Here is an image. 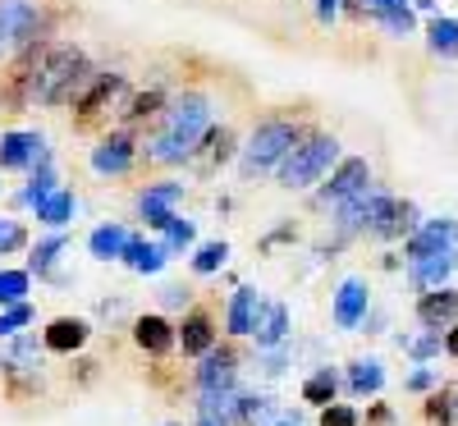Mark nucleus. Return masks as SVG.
Listing matches in <instances>:
<instances>
[{
	"label": "nucleus",
	"instance_id": "f8f14e48",
	"mask_svg": "<svg viewBox=\"0 0 458 426\" xmlns=\"http://www.w3.org/2000/svg\"><path fill=\"white\" fill-rule=\"evenodd\" d=\"M417 317H422L431 330L445 326V321H458V294H454V289H436V294H427L422 302H417Z\"/></svg>",
	"mask_w": 458,
	"mask_h": 426
},
{
	"label": "nucleus",
	"instance_id": "4be33fe9",
	"mask_svg": "<svg viewBox=\"0 0 458 426\" xmlns=\"http://www.w3.org/2000/svg\"><path fill=\"white\" fill-rule=\"evenodd\" d=\"M243 413L257 417V426H308V422H302V413H289V408H261V404H248Z\"/></svg>",
	"mask_w": 458,
	"mask_h": 426
},
{
	"label": "nucleus",
	"instance_id": "b1692460",
	"mask_svg": "<svg viewBox=\"0 0 458 426\" xmlns=\"http://www.w3.org/2000/svg\"><path fill=\"white\" fill-rule=\"evenodd\" d=\"M380 380H386V376H380V362H376V358L353 362V390H358V395H376Z\"/></svg>",
	"mask_w": 458,
	"mask_h": 426
},
{
	"label": "nucleus",
	"instance_id": "1a4fd4ad",
	"mask_svg": "<svg viewBox=\"0 0 458 426\" xmlns=\"http://www.w3.org/2000/svg\"><path fill=\"white\" fill-rule=\"evenodd\" d=\"M92 166L101 175H124L133 166V142L129 138H106L97 151H92Z\"/></svg>",
	"mask_w": 458,
	"mask_h": 426
},
{
	"label": "nucleus",
	"instance_id": "ddd939ff",
	"mask_svg": "<svg viewBox=\"0 0 458 426\" xmlns=\"http://www.w3.org/2000/svg\"><path fill=\"white\" fill-rule=\"evenodd\" d=\"M179 198V183H161V188H147L142 192V216L147 225H157V229H170V202Z\"/></svg>",
	"mask_w": 458,
	"mask_h": 426
},
{
	"label": "nucleus",
	"instance_id": "c9c22d12",
	"mask_svg": "<svg viewBox=\"0 0 458 426\" xmlns=\"http://www.w3.org/2000/svg\"><path fill=\"white\" fill-rule=\"evenodd\" d=\"M335 10H339V0H317V14L321 19H335Z\"/></svg>",
	"mask_w": 458,
	"mask_h": 426
},
{
	"label": "nucleus",
	"instance_id": "c756f323",
	"mask_svg": "<svg viewBox=\"0 0 458 426\" xmlns=\"http://www.w3.org/2000/svg\"><path fill=\"white\" fill-rule=\"evenodd\" d=\"M321 426H358V413L353 408H326Z\"/></svg>",
	"mask_w": 458,
	"mask_h": 426
},
{
	"label": "nucleus",
	"instance_id": "c85d7f7f",
	"mask_svg": "<svg viewBox=\"0 0 458 426\" xmlns=\"http://www.w3.org/2000/svg\"><path fill=\"white\" fill-rule=\"evenodd\" d=\"M32 321V307L28 302H10V312L0 317V335H14L19 326H28Z\"/></svg>",
	"mask_w": 458,
	"mask_h": 426
},
{
	"label": "nucleus",
	"instance_id": "9b49d317",
	"mask_svg": "<svg viewBox=\"0 0 458 426\" xmlns=\"http://www.w3.org/2000/svg\"><path fill=\"white\" fill-rule=\"evenodd\" d=\"M362 312H367V285L362 280H344L339 298H335V321L339 326H358Z\"/></svg>",
	"mask_w": 458,
	"mask_h": 426
},
{
	"label": "nucleus",
	"instance_id": "aec40b11",
	"mask_svg": "<svg viewBox=\"0 0 458 426\" xmlns=\"http://www.w3.org/2000/svg\"><path fill=\"white\" fill-rule=\"evenodd\" d=\"M284 330H289V312H284V307H266V317L252 326L257 344H280V339H284Z\"/></svg>",
	"mask_w": 458,
	"mask_h": 426
},
{
	"label": "nucleus",
	"instance_id": "f257e3e1",
	"mask_svg": "<svg viewBox=\"0 0 458 426\" xmlns=\"http://www.w3.org/2000/svg\"><path fill=\"white\" fill-rule=\"evenodd\" d=\"M207 120H211V110H207V97H179L174 110H170V120H165V133L151 142V157L157 161H183L188 151H193V142L207 133Z\"/></svg>",
	"mask_w": 458,
	"mask_h": 426
},
{
	"label": "nucleus",
	"instance_id": "e433bc0d",
	"mask_svg": "<svg viewBox=\"0 0 458 426\" xmlns=\"http://www.w3.org/2000/svg\"><path fill=\"white\" fill-rule=\"evenodd\" d=\"M367 5H371V10H380V14H386V10H399L403 0H367Z\"/></svg>",
	"mask_w": 458,
	"mask_h": 426
},
{
	"label": "nucleus",
	"instance_id": "2f4dec72",
	"mask_svg": "<svg viewBox=\"0 0 458 426\" xmlns=\"http://www.w3.org/2000/svg\"><path fill=\"white\" fill-rule=\"evenodd\" d=\"M386 28L390 32H412V14L399 5V10H386Z\"/></svg>",
	"mask_w": 458,
	"mask_h": 426
},
{
	"label": "nucleus",
	"instance_id": "412c9836",
	"mask_svg": "<svg viewBox=\"0 0 458 426\" xmlns=\"http://www.w3.org/2000/svg\"><path fill=\"white\" fill-rule=\"evenodd\" d=\"M179 339H183V354H207L211 348V321L207 317H188Z\"/></svg>",
	"mask_w": 458,
	"mask_h": 426
},
{
	"label": "nucleus",
	"instance_id": "7c9ffc66",
	"mask_svg": "<svg viewBox=\"0 0 458 426\" xmlns=\"http://www.w3.org/2000/svg\"><path fill=\"white\" fill-rule=\"evenodd\" d=\"M188 239H193V225L174 216V220H170V243H165V248H183Z\"/></svg>",
	"mask_w": 458,
	"mask_h": 426
},
{
	"label": "nucleus",
	"instance_id": "6ab92c4d",
	"mask_svg": "<svg viewBox=\"0 0 458 426\" xmlns=\"http://www.w3.org/2000/svg\"><path fill=\"white\" fill-rule=\"evenodd\" d=\"M124 248H129V234L120 225H101L92 234V257H124Z\"/></svg>",
	"mask_w": 458,
	"mask_h": 426
},
{
	"label": "nucleus",
	"instance_id": "a878e982",
	"mask_svg": "<svg viewBox=\"0 0 458 426\" xmlns=\"http://www.w3.org/2000/svg\"><path fill=\"white\" fill-rule=\"evenodd\" d=\"M28 294V276L23 270H0V302H19Z\"/></svg>",
	"mask_w": 458,
	"mask_h": 426
},
{
	"label": "nucleus",
	"instance_id": "a211bd4d",
	"mask_svg": "<svg viewBox=\"0 0 458 426\" xmlns=\"http://www.w3.org/2000/svg\"><path fill=\"white\" fill-rule=\"evenodd\" d=\"M133 335H138L142 348H151V354H165V348L174 344V330H170L161 317H142V321L133 326Z\"/></svg>",
	"mask_w": 458,
	"mask_h": 426
},
{
	"label": "nucleus",
	"instance_id": "f3484780",
	"mask_svg": "<svg viewBox=\"0 0 458 426\" xmlns=\"http://www.w3.org/2000/svg\"><path fill=\"white\" fill-rule=\"evenodd\" d=\"M124 257H129L133 270H147V276H151V270H161V266H165L170 248H165V243H138V239H129Z\"/></svg>",
	"mask_w": 458,
	"mask_h": 426
},
{
	"label": "nucleus",
	"instance_id": "f03ea898",
	"mask_svg": "<svg viewBox=\"0 0 458 426\" xmlns=\"http://www.w3.org/2000/svg\"><path fill=\"white\" fill-rule=\"evenodd\" d=\"M79 79H83V55H79V51H69V47H55V51H47L42 69L32 73V101L60 106V101L73 97Z\"/></svg>",
	"mask_w": 458,
	"mask_h": 426
},
{
	"label": "nucleus",
	"instance_id": "9d476101",
	"mask_svg": "<svg viewBox=\"0 0 458 426\" xmlns=\"http://www.w3.org/2000/svg\"><path fill=\"white\" fill-rule=\"evenodd\" d=\"M454 261H458V252L454 248H445V252H427V257H417V261H408L412 266V280L417 285H427V289H436L449 270H454Z\"/></svg>",
	"mask_w": 458,
	"mask_h": 426
},
{
	"label": "nucleus",
	"instance_id": "dca6fc26",
	"mask_svg": "<svg viewBox=\"0 0 458 426\" xmlns=\"http://www.w3.org/2000/svg\"><path fill=\"white\" fill-rule=\"evenodd\" d=\"M252 326H257V289H239L234 294V307H229V330L234 335H252Z\"/></svg>",
	"mask_w": 458,
	"mask_h": 426
},
{
	"label": "nucleus",
	"instance_id": "7ed1b4c3",
	"mask_svg": "<svg viewBox=\"0 0 458 426\" xmlns=\"http://www.w3.org/2000/svg\"><path fill=\"white\" fill-rule=\"evenodd\" d=\"M335 157H339V142H335V138H312L308 147H293V157L284 161L280 179H284L289 188H308V183L321 179V170H326Z\"/></svg>",
	"mask_w": 458,
	"mask_h": 426
},
{
	"label": "nucleus",
	"instance_id": "5701e85b",
	"mask_svg": "<svg viewBox=\"0 0 458 426\" xmlns=\"http://www.w3.org/2000/svg\"><path fill=\"white\" fill-rule=\"evenodd\" d=\"M73 216V198L69 192H51V198L37 207V220H47V225H64Z\"/></svg>",
	"mask_w": 458,
	"mask_h": 426
},
{
	"label": "nucleus",
	"instance_id": "bb28decb",
	"mask_svg": "<svg viewBox=\"0 0 458 426\" xmlns=\"http://www.w3.org/2000/svg\"><path fill=\"white\" fill-rule=\"evenodd\" d=\"M431 47L436 51H458V23L454 19H436L431 23Z\"/></svg>",
	"mask_w": 458,
	"mask_h": 426
},
{
	"label": "nucleus",
	"instance_id": "2eb2a0df",
	"mask_svg": "<svg viewBox=\"0 0 458 426\" xmlns=\"http://www.w3.org/2000/svg\"><path fill=\"white\" fill-rule=\"evenodd\" d=\"M198 380H202L207 395H211V390H229V385H234V358H229V354H207Z\"/></svg>",
	"mask_w": 458,
	"mask_h": 426
},
{
	"label": "nucleus",
	"instance_id": "20e7f679",
	"mask_svg": "<svg viewBox=\"0 0 458 426\" xmlns=\"http://www.w3.org/2000/svg\"><path fill=\"white\" fill-rule=\"evenodd\" d=\"M293 142H298V129H293V124H261V129L252 133V142L243 147V170H248V175L271 170Z\"/></svg>",
	"mask_w": 458,
	"mask_h": 426
},
{
	"label": "nucleus",
	"instance_id": "f704fd0d",
	"mask_svg": "<svg viewBox=\"0 0 458 426\" xmlns=\"http://www.w3.org/2000/svg\"><path fill=\"white\" fill-rule=\"evenodd\" d=\"M157 101H161L157 92H147V97H138V101H133V110H129V115H147V110L157 106Z\"/></svg>",
	"mask_w": 458,
	"mask_h": 426
},
{
	"label": "nucleus",
	"instance_id": "cd10ccee",
	"mask_svg": "<svg viewBox=\"0 0 458 426\" xmlns=\"http://www.w3.org/2000/svg\"><path fill=\"white\" fill-rule=\"evenodd\" d=\"M225 257H229V248H225V243H207V248L193 257V266L207 276V270H220V266H225Z\"/></svg>",
	"mask_w": 458,
	"mask_h": 426
},
{
	"label": "nucleus",
	"instance_id": "6e6552de",
	"mask_svg": "<svg viewBox=\"0 0 458 426\" xmlns=\"http://www.w3.org/2000/svg\"><path fill=\"white\" fill-rule=\"evenodd\" d=\"M37 157H42V138H37V133H5V138H0V166H5V170L28 166Z\"/></svg>",
	"mask_w": 458,
	"mask_h": 426
},
{
	"label": "nucleus",
	"instance_id": "4c0bfd02",
	"mask_svg": "<svg viewBox=\"0 0 458 426\" xmlns=\"http://www.w3.org/2000/svg\"><path fill=\"white\" fill-rule=\"evenodd\" d=\"M445 348H449V354H454V358H458V326H454V330H449V339H445Z\"/></svg>",
	"mask_w": 458,
	"mask_h": 426
},
{
	"label": "nucleus",
	"instance_id": "58836bf2",
	"mask_svg": "<svg viewBox=\"0 0 458 426\" xmlns=\"http://www.w3.org/2000/svg\"><path fill=\"white\" fill-rule=\"evenodd\" d=\"M202 426H225V422H216V417H207V413H202Z\"/></svg>",
	"mask_w": 458,
	"mask_h": 426
},
{
	"label": "nucleus",
	"instance_id": "0eeeda50",
	"mask_svg": "<svg viewBox=\"0 0 458 426\" xmlns=\"http://www.w3.org/2000/svg\"><path fill=\"white\" fill-rule=\"evenodd\" d=\"M454 243H458V225H454V220H431L422 234L408 243V261L427 257V252H445V248H454Z\"/></svg>",
	"mask_w": 458,
	"mask_h": 426
},
{
	"label": "nucleus",
	"instance_id": "39448f33",
	"mask_svg": "<svg viewBox=\"0 0 458 426\" xmlns=\"http://www.w3.org/2000/svg\"><path fill=\"white\" fill-rule=\"evenodd\" d=\"M32 32H37V10L28 0H0V55L23 47Z\"/></svg>",
	"mask_w": 458,
	"mask_h": 426
},
{
	"label": "nucleus",
	"instance_id": "473e14b6",
	"mask_svg": "<svg viewBox=\"0 0 458 426\" xmlns=\"http://www.w3.org/2000/svg\"><path fill=\"white\" fill-rule=\"evenodd\" d=\"M23 243V229L14 220H0V248H19Z\"/></svg>",
	"mask_w": 458,
	"mask_h": 426
},
{
	"label": "nucleus",
	"instance_id": "72a5a7b5",
	"mask_svg": "<svg viewBox=\"0 0 458 426\" xmlns=\"http://www.w3.org/2000/svg\"><path fill=\"white\" fill-rule=\"evenodd\" d=\"M60 252V239H51V243H42V248H37L32 257H37V266H51V257Z\"/></svg>",
	"mask_w": 458,
	"mask_h": 426
},
{
	"label": "nucleus",
	"instance_id": "423d86ee",
	"mask_svg": "<svg viewBox=\"0 0 458 426\" xmlns=\"http://www.w3.org/2000/svg\"><path fill=\"white\" fill-rule=\"evenodd\" d=\"M367 183H371V170H367V161H344V166H339V175L326 183L321 202H335V207H344L349 198L367 192Z\"/></svg>",
	"mask_w": 458,
	"mask_h": 426
},
{
	"label": "nucleus",
	"instance_id": "393cba45",
	"mask_svg": "<svg viewBox=\"0 0 458 426\" xmlns=\"http://www.w3.org/2000/svg\"><path fill=\"white\" fill-rule=\"evenodd\" d=\"M302 399H308V404H330L335 399V376L330 371H317L308 385H302Z\"/></svg>",
	"mask_w": 458,
	"mask_h": 426
},
{
	"label": "nucleus",
	"instance_id": "4468645a",
	"mask_svg": "<svg viewBox=\"0 0 458 426\" xmlns=\"http://www.w3.org/2000/svg\"><path fill=\"white\" fill-rule=\"evenodd\" d=\"M83 339H88V321H79V317H60L47 330V348H55V354H69V348H79Z\"/></svg>",
	"mask_w": 458,
	"mask_h": 426
}]
</instances>
